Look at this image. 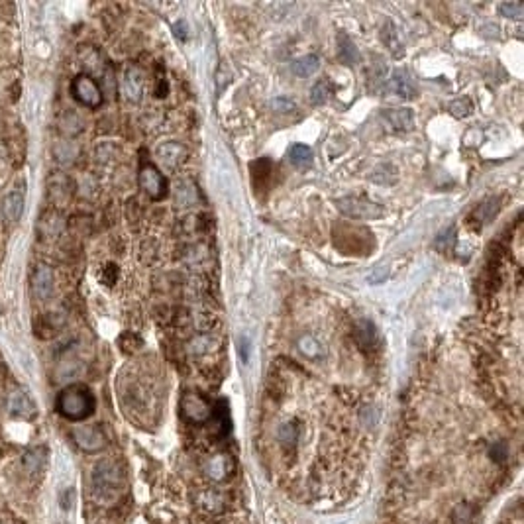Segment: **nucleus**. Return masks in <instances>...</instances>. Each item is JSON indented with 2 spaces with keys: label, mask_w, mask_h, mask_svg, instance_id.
I'll return each mask as SVG.
<instances>
[{
  "label": "nucleus",
  "mask_w": 524,
  "mask_h": 524,
  "mask_svg": "<svg viewBox=\"0 0 524 524\" xmlns=\"http://www.w3.org/2000/svg\"><path fill=\"white\" fill-rule=\"evenodd\" d=\"M71 504H73V489H67V491H63V495H61V506L63 509H71Z\"/></svg>",
  "instance_id": "30"
},
{
  "label": "nucleus",
  "mask_w": 524,
  "mask_h": 524,
  "mask_svg": "<svg viewBox=\"0 0 524 524\" xmlns=\"http://www.w3.org/2000/svg\"><path fill=\"white\" fill-rule=\"evenodd\" d=\"M271 109L275 110V112H293V110L297 109V104L291 99H287V97H277V99L271 100Z\"/></svg>",
  "instance_id": "28"
},
{
  "label": "nucleus",
  "mask_w": 524,
  "mask_h": 524,
  "mask_svg": "<svg viewBox=\"0 0 524 524\" xmlns=\"http://www.w3.org/2000/svg\"><path fill=\"white\" fill-rule=\"evenodd\" d=\"M338 57H340V61H344L346 65H356L357 61H359L356 43L350 40L344 32L338 34Z\"/></svg>",
  "instance_id": "18"
},
{
  "label": "nucleus",
  "mask_w": 524,
  "mask_h": 524,
  "mask_svg": "<svg viewBox=\"0 0 524 524\" xmlns=\"http://www.w3.org/2000/svg\"><path fill=\"white\" fill-rule=\"evenodd\" d=\"M139 188L148 195L151 200H163L169 195V181L163 177L153 163H144L138 173Z\"/></svg>",
  "instance_id": "4"
},
{
  "label": "nucleus",
  "mask_w": 524,
  "mask_h": 524,
  "mask_svg": "<svg viewBox=\"0 0 524 524\" xmlns=\"http://www.w3.org/2000/svg\"><path fill=\"white\" fill-rule=\"evenodd\" d=\"M8 408L14 416H20V418H30V416L36 415V405L32 403V399L24 391H12L11 397H8Z\"/></svg>",
  "instance_id": "14"
},
{
  "label": "nucleus",
  "mask_w": 524,
  "mask_h": 524,
  "mask_svg": "<svg viewBox=\"0 0 524 524\" xmlns=\"http://www.w3.org/2000/svg\"><path fill=\"white\" fill-rule=\"evenodd\" d=\"M297 436H298V430L295 428V425H283V426H281L279 438H281V442H283L285 446L295 444V442H297Z\"/></svg>",
  "instance_id": "27"
},
{
  "label": "nucleus",
  "mask_w": 524,
  "mask_h": 524,
  "mask_svg": "<svg viewBox=\"0 0 524 524\" xmlns=\"http://www.w3.org/2000/svg\"><path fill=\"white\" fill-rule=\"evenodd\" d=\"M71 92H73L75 100L83 106H87V109H99L102 100H104L99 83L92 79L90 75H85V73H81L73 79Z\"/></svg>",
  "instance_id": "5"
},
{
  "label": "nucleus",
  "mask_w": 524,
  "mask_h": 524,
  "mask_svg": "<svg viewBox=\"0 0 524 524\" xmlns=\"http://www.w3.org/2000/svg\"><path fill=\"white\" fill-rule=\"evenodd\" d=\"M95 405L97 403H95V397L90 393L89 387L79 385V383L65 387L55 401L57 413L69 420H75V422L89 418L95 413Z\"/></svg>",
  "instance_id": "1"
},
{
  "label": "nucleus",
  "mask_w": 524,
  "mask_h": 524,
  "mask_svg": "<svg viewBox=\"0 0 524 524\" xmlns=\"http://www.w3.org/2000/svg\"><path fill=\"white\" fill-rule=\"evenodd\" d=\"M122 489V474L118 465L102 460L92 469V493L99 501H112Z\"/></svg>",
  "instance_id": "2"
},
{
  "label": "nucleus",
  "mask_w": 524,
  "mask_h": 524,
  "mask_svg": "<svg viewBox=\"0 0 524 524\" xmlns=\"http://www.w3.org/2000/svg\"><path fill=\"white\" fill-rule=\"evenodd\" d=\"M24 212V195L22 193H8L2 200V214L8 222H18Z\"/></svg>",
  "instance_id": "15"
},
{
  "label": "nucleus",
  "mask_w": 524,
  "mask_h": 524,
  "mask_svg": "<svg viewBox=\"0 0 524 524\" xmlns=\"http://www.w3.org/2000/svg\"><path fill=\"white\" fill-rule=\"evenodd\" d=\"M336 208L352 220H377L383 216V208L364 197L338 198Z\"/></svg>",
  "instance_id": "3"
},
{
  "label": "nucleus",
  "mask_w": 524,
  "mask_h": 524,
  "mask_svg": "<svg viewBox=\"0 0 524 524\" xmlns=\"http://www.w3.org/2000/svg\"><path fill=\"white\" fill-rule=\"evenodd\" d=\"M158 156L167 167H177V165H181V163L187 159L188 151L187 148H185L183 144H179V142H167V144L159 146Z\"/></svg>",
  "instance_id": "12"
},
{
  "label": "nucleus",
  "mask_w": 524,
  "mask_h": 524,
  "mask_svg": "<svg viewBox=\"0 0 524 524\" xmlns=\"http://www.w3.org/2000/svg\"><path fill=\"white\" fill-rule=\"evenodd\" d=\"M207 475L214 481H222L234 471V460L228 454H218L207 462Z\"/></svg>",
  "instance_id": "11"
},
{
  "label": "nucleus",
  "mask_w": 524,
  "mask_h": 524,
  "mask_svg": "<svg viewBox=\"0 0 524 524\" xmlns=\"http://www.w3.org/2000/svg\"><path fill=\"white\" fill-rule=\"evenodd\" d=\"M499 14L511 20H520L524 16V4L523 2H503L499 6Z\"/></svg>",
  "instance_id": "23"
},
{
  "label": "nucleus",
  "mask_w": 524,
  "mask_h": 524,
  "mask_svg": "<svg viewBox=\"0 0 524 524\" xmlns=\"http://www.w3.org/2000/svg\"><path fill=\"white\" fill-rule=\"evenodd\" d=\"M320 67V57L315 55V53H308L305 57H298L295 63H293V73L297 75L298 79H307L310 75H315Z\"/></svg>",
  "instance_id": "19"
},
{
  "label": "nucleus",
  "mask_w": 524,
  "mask_h": 524,
  "mask_svg": "<svg viewBox=\"0 0 524 524\" xmlns=\"http://www.w3.org/2000/svg\"><path fill=\"white\" fill-rule=\"evenodd\" d=\"M218 340L214 336H198L191 342V352L193 354H208V352H214L216 350Z\"/></svg>",
  "instance_id": "22"
},
{
  "label": "nucleus",
  "mask_w": 524,
  "mask_h": 524,
  "mask_svg": "<svg viewBox=\"0 0 524 524\" xmlns=\"http://www.w3.org/2000/svg\"><path fill=\"white\" fill-rule=\"evenodd\" d=\"M122 89H124V95L128 97L130 100H138L142 90H144V79H142V73L134 67H130L126 73H124V79H122Z\"/></svg>",
  "instance_id": "16"
},
{
  "label": "nucleus",
  "mask_w": 524,
  "mask_h": 524,
  "mask_svg": "<svg viewBox=\"0 0 524 524\" xmlns=\"http://www.w3.org/2000/svg\"><path fill=\"white\" fill-rule=\"evenodd\" d=\"M53 287H55L53 271L50 268H46V266L38 268V271L34 273V279H32L34 295L40 298V301H48L53 295Z\"/></svg>",
  "instance_id": "9"
},
{
  "label": "nucleus",
  "mask_w": 524,
  "mask_h": 524,
  "mask_svg": "<svg viewBox=\"0 0 524 524\" xmlns=\"http://www.w3.org/2000/svg\"><path fill=\"white\" fill-rule=\"evenodd\" d=\"M471 509L467 504H460L454 511V524H474Z\"/></svg>",
  "instance_id": "26"
},
{
  "label": "nucleus",
  "mask_w": 524,
  "mask_h": 524,
  "mask_svg": "<svg viewBox=\"0 0 524 524\" xmlns=\"http://www.w3.org/2000/svg\"><path fill=\"white\" fill-rule=\"evenodd\" d=\"M46 457H48V450L46 448H32L28 454L24 455V465H26V471L30 475H38L43 469L46 465Z\"/></svg>",
  "instance_id": "20"
},
{
  "label": "nucleus",
  "mask_w": 524,
  "mask_h": 524,
  "mask_svg": "<svg viewBox=\"0 0 524 524\" xmlns=\"http://www.w3.org/2000/svg\"><path fill=\"white\" fill-rule=\"evenodd\" d=\"M354 338H356L357 346L361 350H375L379 344V336H377V328L373 326L371 320H359L354 328Z\"/></svg>",
  "instance_id": "13"
},
{
  "label": "nucleus",
  "mask_w": 524,
  "mask_h": 524,
  "mask_svg": "<svg viewBox=\"0 0 524 524\" xmlns=\"http://www.w3.org/2000/svg\"><path fill=\"white\" fill-rule=\"evenodd\" d=\"M383 118L393 130L408 132L415 128V114L411 109H387L383 112Z\"/></svg>",
  "instance_id": "10"
},
{
  "label": "nucleus",
  "mask_w": 524,
  "mask_h": 524,
  "mask_svg": "<svg viewBox=\"0 0 524 524\" xmlns=\"http://www.w3.org/2000/svg\"><path fill=\"white\" fill-rule=\"evenodd\" d=\"M448 110L454 114L455 118H465V116H469L474 112V104L469 102V99H457L450 102Z\"/></svg>",
  "instance_id": "24"
},
{
  "label": "nucleus",
  "mask_w": 524,
  "mask_h": 524,
  "mask_svg": "<svg viewBox=\"0 0 524 524\" xmlns=\"http://www.w3.org/2000/svg\"><path fill=\"white\" fill-rule=\"evenodd\" d=\"M489 454H491V457H493L495 462L501 464V462L506 460V455H509V448H506L504 442H497V444L491 446V452H489Z\"/></svg>",
  "instance_id": "29"
},
{
  "label": "nucleus",
  "mask_w": 524,
  "mask_h": 524,
  "mask_svg": "<svg viewBox=\"0 0 524 524\" xmlns=\"http://www.w3.org/2000/svg\"><path fill=\"white\" fill-rule=\"evenodd\" d=\"M332 95H334V85L330 83V79L322 77V79L317 81V83H315V87L310 89V102H312V104H317V106H320V104H326Z\"/></svg>",
  "instance_id": "21"
},
{
  "label": "nucleus",
  "mask_w": 524,
  "mask_h": 524,
  "mask_svg": "<svg viewBox=\"0 0 524 524\" xmlns=\"http://www.w3.org/2000/svg\"><path fill=\"white\" fill-rule=\"evenodd\" d=\"M387 95H393L403 100H413L416 97V89L413 85L411 77L406 75L405 71H395L389 79H387L385 87H383Z\"/></svg>",
  "instance_id": "8"
},
{
  "label": "nucleus",
  "mask_w": 524,
  "mask_h": 524,
  "mask_svg": "<svg viewBox=\"0 0 524 524\" xmlns=\"http://www.w3.org/2000/svg\"><path fill=\"white\" fill-rule=\"evenodd\" d=\"M73 440L79 446L83 452H100L106 446V436L100 430L99 426H79L73 430Z\"/></svg>",
  "instance_id": "7"
},
{
  "label": "nucleus",
  "mask_w": 524,
  "mask_h": 524,
  "mask_svg": "<svg viewBox=\"0 0 524 524\" xmlns=\"http://www.w3.org/2000/svg\"><path fill=\"white\" fill-rule=\"evenodd\" d=\"M181 415L187 418L188 422L202 425L212 416V406L207 399L198 393H187L181 399Z\"/></svg>",
  "instance_id": "6"
},
{
  "label": "nucleus",
  "mask_w": 524,
  "mask_h": 524,
  "mask_svg": "<svg viewBox=\"0 0 524 524\" xmlns=\"http://www.w3.org/2000/svg\"><path fill=\"white\" fill-rule=\"evenodd\" d=\"M312 149L305 146V144H295V146H291L289 148L287 159L289 163L293 165V167L297 169H308L312 165Z\"/></svg>",
  "instance_id": "17"
},
{
  "label": "nucleus",
  "mask_w": 524,
  "mask_h": 524,
  "mask_svg": "<svg viewBox=\"0 0 524 524\" xmlns=\"http://www.w3.org/2000/svg\"><path fill=\"white\" fill-rule=\"evenodd\" d=\"M298 350H301L307 357H310V359H315V357L320 356V344H318L312 336L301 338V340H298Z\"/></svg>",
  "instance_id": "25"
}]
</instances>
